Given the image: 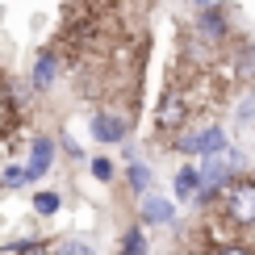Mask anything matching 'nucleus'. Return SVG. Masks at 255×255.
<instances>
[{
	"instance_id": "f257e3e1",
	"label": "nucleus",
	"mask_w": 255,
	"mask_h": 255,
	"mask_svg": "<svg viewBox=\"0 0 255 255\" xmlns=\"http://www.w3.org/2000/svg\"><path fill=\"white\" fill-rule=\"evenodd\" d=\"M226 214H230V222H239V226H251L255 222V184H235L230 188Z\"/></svg>"
},
{
	"instance_id": "f03ea898",
	"label": "nucleus",
	"mask_w": 255,
	"mask_h": 255,
	"mask_svg": "<svg viewBox=\"0 0 255 255\" xmlns=\"http://www.w3.org/2000/svg\"><path fill=\"white\" fill-rule=\"evenodd\" d=\"M180 151H193V155L226 151V134H222L218 126H209V130H197V134H184V138H180Z\"/></svg>"
},
{
	"instance_id": "7ed1b4c3",
	"label": "nucleus",
	"mask_w": 255,
	"mask_h": 255,
	"mask_svg": "<svg viewBox=\"0 0 255 255\" xmlns=\"http://www.w3.org/2000/svg\"><path fill=\"white\" fill-rule=\"evenodd\" d=\"M184 97H163V105L155 109V126H163V130H176L180 122H184Z\"/></svg>"
},
{
	"instance_id": "20e7f679",
	"label": "nucleus",
	"mask_w": 255,
	"mask_h": 255,
	"mask_svg": "<svg viewBox=\"0 0 255 255\" xmlns=\"http://www.w3.org/2000/svg\"><path fill=\"white\" fill-rule=\"evenodd\" d=\"M92 134H97L101 142H122L126 138V122L113 118V113H97V118H92Z\"/></svg>"
},
{
	"instance_id": "39448f33",
	"label": "nucleus",
	"mask_w": 255,
	"mask_h": 255,
	"mask_svg": "<svg viewBox=\"0 0 255 255\" xmlns=\"http://www.w3.org/2000/svg\"><path fill=\"white\" fill-rule=\"evenodd\" d=\"M50 155H55V142H50V138H38V142H34V163L25 167V176L38 180V176L50 167Z\"/></svg>"
},
{
	"instance_id": "423d86ee",
	"label": "nucleus",
	"mask_w": 255,
	"mask_h": 255,
	"mask_svg": "<svg viewBox=\"0 0 255 255\" xmlns=\"http://www.w3.org/2000/svg\"><path fill=\"white\" fill-rule=\"evenodd\" d=\"M55 76H59L55 55H42V59H38V67H34V88H38V92H46L50 84H55Z\"/></svg>"
},
{
	"instance_id": "0eeeda50",
	"label": "nucleus",
	"mask_w": 255,
	"mask_h": 255,
	"mask_svg": "<svg viewBox=\"0 0 255 255\" xmlns=\"http://www.w3.org/2000/svg\"><path fill=\"white\" fill-rule=\"evenodd\" d=\"M201 193V172H197V167H184V172H180L176 176V197H197Z\"/></svg>"
},
{
	"instance_id": "6e6552de",
	"label": "nucleus",
	"mask_w": 255,
	"mask_h": 255,
	"mask_svg": "<svg viewBox=\"0 0 255 255\" xmlns=\"http://www.w3.org/2000/svg\"><path fill=\"white\" fill-rule=\"evenodd\" d=\"M201 29H205V38H226V17L218 8H205L201 13Z\"/></svg>"
},
{
	"instance_id": "1a4fd4ad",
	"label": "nucleus",
	"mask_w": 255,
	"mask_h": 255,
	"mask_svg": "<svg viewBox=\"0 0 255 255\" xmlns=\"http://www.w3.org/2000/svg\"><path fill=\"white\" fill-rule=\"evenodd\" d=\"M142 218H146V222H172V205L159 201V197H146V201H142Z\"/></svg>"
},
{
	"instance_id": "9d476101",
	"label": "nucleus",
	"mask_w": 255,
	"mask_h": 255,
	"mask_svg": "<svg viewBox=\"0 0 255 255\" xmlns=\"http://www.w3.org/2000/svg\"><path fill=\"white\" fill-rule=\"evenodd\" d=\"M118 255H146V239H142V230H126V239H122V251Z\"/></svg>"
},
{
	"instance_id": "9b49d317",
	"label": "nucleus",
	"mask_w": 255,
	"mask_h": 255,
	"mask_svg": "<svg viewBox=\"0 0 255 255\" xmlns=\"http://www.w3.org/2000/svg\"><path fill=\"white\" fill-rule=\"evenodd\" d=\"M146 184H151V167H146V163H134V167H130V188H134V193H146Z\"/></svg>"
},
{
	"instance_id": "f8f14e48",
	"label": "nucleus",
	"mask_w": 255,
	"mask_h": 255,
	"mask_svg": "<svg viewBox=\"0 0 255 255\" xmlns=\"http://www.w3.org/2000/svg\"><path fill=\"white\" fill-rule=\"evenodd\" d=\"M59 205H63L59 193H38V197H34V209H38V214H59Z\"/></svg>"
},
{
	"instance_id": "ddd939ff",
	"label": "nucleus",
	"mask_w": 255,
	"mask_h": 255,
	"mask_svg": "<svg viewBox=\"0 0 255 255\" xmlns=\"http://www.w3.org/2000/svg\"><path fill=\"white\" fill-rule=\"evenodd\" d=\"M92 176H97V180H113V163H109V159H92Z\"/></svg>"
},
{
	"instance_id": "4468645a",
	"label": "nucleus",
	"mask_w": 255,
	"mask_h": 255,
	"mask_svg": "<svg viewBox=\"0 0 255 255\" xmlns=\"http://www.w3.org/2000/svg\"><path fill=\"white\" fill-rule=\"evenodd\" d=\"M55 255H92V247H88V243H63Z\"/></svg>"
},
{
	"instance_id": "2eb2a0df",
	"label": "nucleus",
	"mask_w": 255,
	"mask_h": 255,
	"mask_svg": "<svg viewBox=\"0 0 255 255\" xmlns=\"http://www.w3.org/2000/svg\"><path fill=\"white\" fill-rule=\"evenodd\" d=\"M13 251H17V255H42V251H46V247H42V243H17Z\"/></svg>"
},
{
	"instance_id": "dca6fc26",
	"label": "nucleus",
	"mask_w": 255,
	"mask_h": 255,
	"mask_svg": "<svg viewBox=\"0 0 255 255\" xmlns=\"http://www.w3.org/2000/svg\"><path fill=\"white\" fill-rule=\"evenodd\" d=\"M218 255H251V251H247V247H222Z\"/></svg>"
},
{
	"instance_id": "f3484780",
	"label": "nucleus",
	"mask_w": 255,
	"mask_h": 255,
	"mask_svg": "<svg viewBox=\"0 0 255 255\" xmlns=\"http://www.w3.org/2000/svg\"><path fill=\"white\" fill-rule=\"evenodd\" d=\"M243 118H255V101H247V105H243Z\"/></svg>"
},
{
	"instance_id": "a211bd4d",
	"label": "nucleus",
	"mask_w": 255,
	"mask_h": 255,
	"mask_svg": "<svg viewBox=\"0 0 255 255\" xmlns=\"http://www.w3.org/2000/svg\"><path fill=\"white\" fill-rule=\"evenodd\" d=\"M193 4H201V8H214V4H222V0H193Z\"/></svg>"
}]
</instances>
